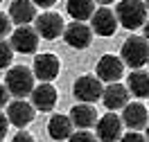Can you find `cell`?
<instances>
[{
    "label": "cell",
    "instance_id": "6da1fadb",
    "mask_svg": "<svg viewBox=\"0 0 149 142\" xmlns=\"http://www.w3.org/2000/svg\"><path fill=\"white\" fill-rule=\"evenodd\" d=\"M147 5L142 0H122L118 2V9H115V16H118V23L127 29H138L145 27L147 23Z\"/></svg>",
    "mask_w": 149,
    "mask_h": 142
},
{
    "label": "cell",
    "instance_id": "7a4b0ae2",
    "mask_svg": "<svg viewBox=\"0 0 149 142\" xmlns=\"http://www.w3.org/2000/svg\"><path fill=\"white\" fill-rule=\"evenodd\" d=\"M120 59L124 61V66L140 70L142 66L149 63V41L145 36H129L122 43Z\"/></svg>",
    "mask_w": 149,
    "mask_h": 142
},
{
    "label": "cell",
    "instance_id": "3957f363",
    "mask_svg": "<svg viewBox=\"0 0 149 142\" xmlns=\"http://www.w3.org/2000/svg\"><path fill=\"white\" fill-rule=\"evenodd\" d=\"M5 86H7L9 95L18 97V99L32 95V90L36 88V86H34V70H29V68H25V66L9 68V72L5 77Z\"/></svg>",
    "mask_w": 149,
    "mask_h": 142
},
{
    "label": "cell",
    "instance_id": "277c9868",
    "mask_svg": "<svg viewBox=\"0 0 149 142\" xmlns=\"http://www.w3.org/2000/svg\"><path fill=\"white\" fill-rule=\"evenodd\" d=\"M72 95L84 102V104H93L97 99H102L104 95V86H102V79L95 75H81L74 79L72 84Z\"/></svg>",
    "mask_w": 149,
    "mask_h": 142
},
{
    "label": "cell",
    "instance_id": "5b68a950",
    "mask_svg": "<svg viewBox=\"0 0 149 142\" xmlns=\"http://www.w3.org/2000/svg\"><path fill=\"white\" fill-rule=\"evenodd\" d=\"M34 29L38 32V36H43L45 41H54V38H59L61 34H63V18L59 16V14H54V11H43L41 16H36V20H34Z\"/></svg>",
    "mask_w": 149,
    "mask_h": 142
},
{
    "label": "cell",
    "instance_id": "8992f818",
    "mask_svg": "<svg viewBox=\"0 0 149 142\" xmlns=\"http://www.w3.org/2000/svg\"><path fill=\"white\" fill-rule=\"evenodd\" d=\"M38 32L34 27H29V25H20V27L14 29V34H11V47L20 52V54H34L38 47Z\"/></svg>",
    "mask_w": 149,
    "mask_h": 142
},
{
    "label": "cell",
    "instance_id": "52a82bcc",
    "mask_svg": "<svg viewBox=\"0 0 149 142\" xmlns=\"http://www.w3.org/2000/svg\"><path fill=\"white\" fill-rule=\"evenodd\" d=\"M63 41L70 47H74V50H86V47L93 43V29H91V25H86V23L74 20L70 25H65Z\"/></svg>",
    "mask_w": 149,
    "mask_h": 142
},
{
    "label": "cell",
    "instance_id": "ba28073f",
    "mask_svg": "<svg viewBox=\"0 0 149 142\" xmlns=\"http://www.w3.org/2000/svg\"><path fill=\"white\" fill-rule=\"evenodd\" d=\"M32 70H34V77H36V79L50 84V81L56 79V75H59L61 61H59V57L52 54V52H43V54H38V57L34 59V68H32Z\"/></svg>",
    "mask_w": 149,
    "mask_h": 142
},
{
    "label": "cell",
    "instance_id": "9c48e42d",
    "mask_svg": "<svg viewBox=\"0 0 149 142\" xmlns=\"http://www.w3.org/2000/svg\"><path fill=\"white\" fill-rule=\"evenodd\" d=\"M95 126H97V138L102 142H118L122 138V126H124V122H122V117H118L115 113H106L97 120Z\"/></svg>",
    "mask_w": 149,
    "mask_h": 142
},
{
    "label": "cell",
    "instance_id": "30bf717a",
    "mask_svg": "<svg viewBox=\"0 0 149 142\" xmlns=\"http://www.w3.org/2000/svg\"><path fill=\"white\" fill-rule=\"evenodd\" d=\"M97 77L102 81H109V84H115L122 75H124V61L115 54H104L100 61H97V68H95Z\"/></svg>",
    "mask_w": 149,
    "mask_h": 142
},
{
    "label": "cell",
    "instance_id": "8fae6325",
    "mask_svg": "<svg viewBox=\"0 0 149 142\" xmlns=\"http://www.w3.org/2000/svg\"><path fill=\"white\" fill-rule=\"evenodd\" d=\"M91 29L97 36H113L118 29V16L109 7H100V9H95L93 18H91Z\"/></svg>",
    "mask_w": 149,
    "mask_h": 142
},
{
    "label": "cell",
    "instance_id": "7c38bea8",
    "mask_svg": "<svg viewBox=\"0 0 149 142\" xmlns=\"http://www.w3.org/2000/svg\"><path fill=\"white\" fill-rule=\"evenodd\" d=\"M34 115H36V108L25 102V99H16V102H11L7 106V117H9V124L14 126H18V129H25L32 120H34Z\"/></svg>",
    "mask_w": 149,
    "mask_h": 142
},
{
    "label": "cell",
    "instance_id": "4fadbf2b",
    "mask_svg": "<svg viewBox=\"0 0 149 142\" xmlns=\"http://www.w3.org/2000/svg\"><path fill=\"white\" fill-rule=\"evenodd\" d=\"M32 106L36 108V111H52L56 106V88L52 84H45V81H41V84L32 90Z\"/></svg>",
    "mask_w": 149,
    "mask_h": 142
},
{
    "label": "cell",
    "instance_id": "5bb4252c",
    "mask_svg": "<svg viewBox=\"0 0 149 142\" xmlns=\"http://www.w3.org/2000/svg\"><path fill=\"white\" fill-rule=\"evenodd\" d=\"M122 122H124V126H129L131 131H140V129H147V124H149L147 108L140 104V102L127 104V106H124V111H122Z\"/></svg>",
    "mask_w": 149,
    "mask_h": 142
},
{
    "label": "cell",
    "instance_id": "9a60e30c",
    "mask_svg": "<svg viewBox=\"0 0 149 142\" xmlns=\"http://www.w3.org/2000/svg\"><path fill=\"white\" fill-rule=\"evenodd\" d=\"M129 88L122 84H109L104 88V95H102V102L104 106L109 108V111H118V108H124V106L129 104Z\"/></svg>",
    "mask_w": 149,
    "mask_h": 142
},
{
    "label": "cell",
    "instance_id": "2e32d148",
    "mask_svg": "<svg viewBox=\"0 0 149 142\" xmlns=\"http://www.w3.org/2000/svg\"><path fill=\"white\" fill-rule=\"evenodd\" d=\"M9 18L16 25H29L32 20H36V5L32 0H14L9 5Z\"/></svg>",
    "mask_w": 149,
    "mask_h": 142
},
{
    "label": "cell",
    "instance_id": "e0dca14e",
    "mask_svg": "<svg viewBox=\"0 0 149 142\" xmlns=\"http://www.w3.org/2000/svg\"><path fill=\"white\" fill-rule=\"evenodd\" d=\"M70 120H72V124L77 129L86 131V129H91V126L97 124V111L93 108V104L79 102V104H74L70 108Z\"/></svg>",
    "mask_w": 149,
    "mask_h": 142
},
{
    "label": "cell",
    "instance_id": "ac0fdd59",
    "mask_svg": "<svg viewBox=\"0 0 149 142\" xmlns=\"http://www.w3.org/2000/svg\"><path fill=\"white\" fill-rule=\"evenodd\" d=\"M72 129H74V124L72 120H70V115H61V113H56L50 117V122H47V133H50V138L56 142H61V140H70V135H72Z\"/></svg>",
    "mask_w": 149,
    "mask_h": 142
},
{
    "label": "cell",
    "instance_id": "d6986e66",
    "mask_svg": "<svg viewBox=\"0 0 149 142\" xmlns=\"http://www.w3.org/2000/svg\"><path fill=\"white\" fill-rule=\"evenodd\" d=\"M127 81H129L127 88H129V93L133 97H140V99L149 97V72L147 70H133Z\"/></svg>",
    "mask_w": 149,
    "mask_h": 142
},
{
    "label": "cell",
    "instance_id": "ffe728a7",
    "mask_svg": "<svg viewBox=\"0 0 149 142\" xmlns=\"http://www.w3.org/2000/svg\"><path fill=\"white\" fill-rule=\"evenodd\" d=\"M65 9H68V14H70L74 20L84 23V20L93 18L95 0H68V2H65Z\"/></svg>",
    "mask_w": 149,
    "mask_h": 142
},
{
    "label": "cell",
    "instance_id": "44dd1931",
    "mask_svg": "<svg viewBox=\"0 0 149 142\" xmlns=\"http://www.w3.org/2000/svg\"><path fill=\"white\" fill-rule=\"evenodd\" d=\"M11 59H14V47H11V43H7L2 38L0 41V68H7L11 63Z\"/></svg>",
    "mask_w": 149,
    "mask_h": 142
},
{
    "label": "cell",
    "instance_id": "7402d4cb",
    "mask_svg": "<svg viewBox=\"0 0 149 142\" xmlns=\"http://www.w3.org/2000/svg\"><path fill=\"white\" fill-rule=\"evenodd\" d=\"M68 142H97V138H95L93 133H88V131H77V133L70 135Z\"/></svg>",
    "mask_w": 149,
    "mask_h": 142
},
{
    "label": "cell",
    "instance_id": "603a6c76",
    "mask_svg": "<svg viewBox=\"0 0 149 142\" xmlns=\"http://www.w3.org/2000/svg\"><path fill=\"white\" fill-rule=\"evenodd\" d=\"M9 29H11V18L7 16V14L0 11V41L9 34Z\"/></svg>",
    "mask_w": 149,
    "mask_h": 142
},
{
    "label": "cell",
    "instance_id": "cb8c5ba5",
    "mask_svg": "<svg viewBox=\"0 0 149 142\" xmlns=\"http://www.w3.org/2000/svg\"><path fill=\"white\" fill-rule=\"evenodd\" d=\"M120 142H147V138H145L142 133H138V131H129V133H124L120 138Z\"/></svg>",
    "mask_w": 149,
    "mask_h": 142
},
{
    "label": "cell",
    "instance_id": "d4e9b609",
    "mask_svg": "<svg viewBox=\"0 0 149 142\" xmlns=\"http://www.w3.org/2000/svg\"><path fill=\"white\" fill-rule=\"evenodd\" d=\"M7 126H9V117L5 113H0V142L5 140V135H7Z\"/></svg>",
    "mask_w": 149,
    "mask_h": 142
},
{
    "label": "cell",
    "instance_id": "484cf974",
    "mask_svg": "<svg viewBox=\"0 0 149 142\" xmlns=\"http://www.w3.org/2000/svg\"><path fill=\"white\" fill-rule=\"evenodd\" d=\"M11 142H34V138H32V133H27V131H18Z\"/></svg>",
    "mask_w": 149,
    "mask_h": 142
},
{
    "label": "cell",
    "instance_id": "4316f807",
    "mask_svg": "<svg viewBox=\"0 0 149 142\" xmlns=\"http://www.w3.org/2000/svg\"><path fill=\"white\" fill-rule=\"evenodd\" d=\"M7 97H9V90H7V86L0 84V108L7 104Z\"/></svg>",
    "mask_w": 149,
    "mask_h": 142
},
{
    "label": "cell",
    "instance_id": "83f0119b",
    "mask_svg": "<svg viewBox=\"0 0 149 142\" xmlns=\"http://www.w3.org/2000/svg\"><path fill=\"white\" fill-rule=\"evenodd\" d=\"M32 2H34L36 7H43V9H47V7H52V5H54L56 0H32Z\"/></svg>",
    "mask_w": 149,
    "mask_h": 142
},
{
    "label": "cell",
    "instance_id": "f1b7e54d",
    "mask_svg": "<svg viewBox=\"0 0 149 142\" xmlns=\"http://www.w3.org/2000/svg\"><path fill=\"white\" fill-rule=\"evenodd\" d=\"M145 38H147V41H149V20H147V23H145Z\"/></svg>",
    "mask_w": 149,
    "mask_h": 142
},
{
    "label": "cell",
    "instance_id": "f546056e",
    "mask_svg": "<svg viewBox=\"0 0 149 142\" xmlns=\"http://www.w3.org/2000/svg\"><path fill=\"white\" fill-rule=\"evenodd\" d=\"M97 2H100V5H111L113 0H97Z\"/></svg>",
    "mask_w": 149,
    "mask_h": 142
},
{
    "label": "cell",
    "instance_id": "4dcf8cb0",
    "mask_svg": "<svg viewBox=\"0 0 149 142\" xmlns=\"http://www.w3.org/2000/svg\"><path fill=\"white\" fill-rule=\"evenodd\" d=\"M145 138H147V142H149V124H147V133H145Z\"/></svg>",
    "mask_w": 149,
    "mask_h": 142
},
{
    "label": "cell",
    "instance_id": "1f68e13d",
    "mask_svg": "<svg viewBox=\"0 0 149 142\" xmlns=\"http://www.w3.org/2000/svg\"><path fill=\"white\" fill-rule=\"evenodd\" d=\"M145 5H147V11H149V0H145Z\"/></svg>",
    "mask_w": 149,
    "mask_h": 142
}]
</instances>
